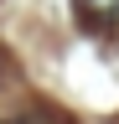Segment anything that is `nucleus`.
<instances>
[{"mask_svg":"<svg viewBox=\"0 0 119 124\" xmlns=\"http://www.w3.org/2000/svg\"><path fill=\"white\" fill-rule=\"evenodd\" d=\"M93 16H119V0H83Z\"/></svg>","mask_w":119,"mask_h":124,"instance_id":"nucleus-1","label":"nucleus"},{"mask_svg":"<svg viewBox=\"0 0 119 124\" xmlns=\"http://www.w3.org/2000/svg\"><path fill=\"white\" fill-rule=\"evenodd\" d=\"M10 124H26V119H10Z\"/></svg>","mask_w":119,"mask_h":124,"instance_id":"nucleus-2","label":"nucleus"}]
</instances>
